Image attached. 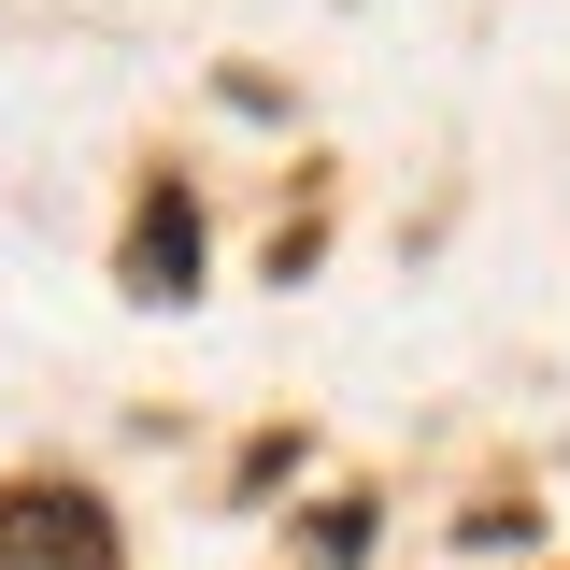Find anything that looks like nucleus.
Listing matches in <instances>:
<instances>
[{"label": "nucleus", "instance_id": "obj_1", "mask_svg": "<svg viewBox=\"0 0 570 570\" xmlns=\"http://www.w3.org/2000/svg\"><path fill=\"white\" fill-rule=\"evenodd\" d=\"M200 285V200L186 186H142L129 214V299H186Z\"/></svg>", "mask_w": 570, "mask_h": 570}]
</instances>
